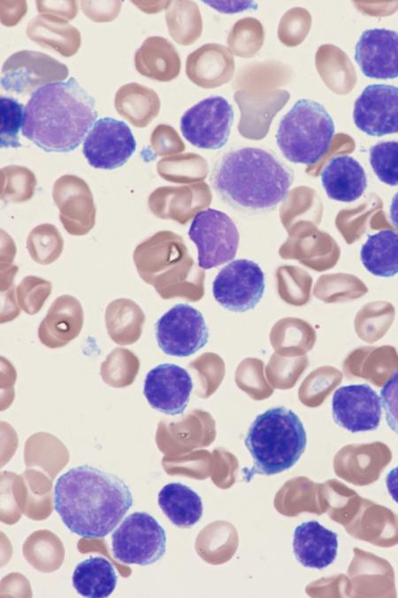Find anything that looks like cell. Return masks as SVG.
<instances>
[{
	"label": "cell",
	"instance_id": "cell-5",
	"mask_svg": "<svg viewBox=\"0 0 398 598\" xmlns=\"http://www.w3.org/2000/svg\"><path fill=\"white\" fill-rule=\"evenodd\" d=\"M334 133L333 120L325 106L302 98L281 118L276 144L287 160L310 166L327 152Z\"/></svg>",
	"mask_w": 398,
	"mask_h": 598
},
{
	"label": "cell",
	"instance_id": "cell-13",
	"mask_svg": "<svg viewBox=\"0 0 398 598\" xmlns=\"http://www.w3.org/2000/svg\"><path fill=\"white\" fill-rule=\"evenodd\" d=\"M381 413L380 397L366 384L341 386L333 395L334 422L352 433L376 430Z\"/></svg>",
	"mask_w": 398,
	"mask_h": 598
},
{
	"label": "cell",
	"instance_id": "cell-2",
	"mask_svg": "<svg viewBox=\"0 0 398 598\" xmlns=\"http://www.w3.org/2000/svg\"><path fill=\"white\" fill-rule=\"evenodd\" d=\"M210 184L232 207L245 213L273 210L288 194L293 171L269 151L233 148L215 163Z\"/></svg>",
	"mask_w": 398,
	"mask_h": 598
},
{
	"label": "cell",
	"instance_id": "cell-8",
	"mask_svg": "<svg viewBox=\"0 0 398 598\" xmlns=\"http://www.w3.org/2000/svg\"><path fill=\"white\" fill-rule=\"evenodd\" d=\"M233 109L221 96L206 97L187 110L180 118L183 136L197 148L218 150L229 138Z\"/></svg>",
	"mask_w": 398,
	"mask_h": 598
},
{
	"label": "cell",
	"instance_id": "cell-33",
	"mask_svg": "<svg viewBox=\"0 0 398 598\" xmlns=\"http://www.w3.org/2000/svg\"><path fill=\"white\" fill-rule=\"evenodd\" d=\"M36 7L41 14H52L66 20L73 19L77 13L75 1H36Z\"/></svg>",
	"mask_w": 398,
	"mask_h": 598
},
{
	"label": "cell",
	"instance_id": "cell-12",
	"mask_svg": "<svg viewBox=\"0 0 398 598\" xmlns=\"http://www.w3.org/2000/svg\"><path fill=\"white\" fill-rule=\"evenodd\" d=\"M136 149V141L128 125L104 117L95 122L83 141L82 152L88 164L100 169L123 166Z\"/></svg>",
	"mask_w": 398,
	"mask_h": 598
},
{
	"label": "cell",
	"instance_id": "cell-23",
	"mask_svg": "<svg viewBox=\"0 0 398 598\" xmlns=\"http://www.w3.org/2000/svg\"><path fill=\"white\" fill-rule=\"evenodd\" d=\"M114 105L118 113L137 128L146 127L157 116L160 108L157 94L136 82L121 86L116 92Z\"/></svg>",
	"mask_w": 398,
	"mask_h": 598
},
{
	"label": "cell",
	"instance_id": "cell-22",
	"mask_svg": "<svg viewBox=\"0 0 398 598\" xmlns=\"http://www.w3.org/2000/svg\"><path fill=\"white\" fill-rule=\"evenodd\" d=\"M158 505L168 519L176 526L189 528L203 516L200 496L181 483H169L158 493Z\"/></svg>",
	"mask_w": 398,
	"mask_h": 598
},
{
	"label": "cell",
	"instance_id": "cell-31",
	"mask_svg": "<svg viewBox=\"0 0 398 598\" xmlns=\"http://www.w3.org/2000/svg\"><path fill=\"white\" fill-rule=\"evenodd\" d=\"M380 399L387 423L389 428L398 435V370L383 385Z\"/></svg>",
	"mask_w": 398,
	"mask_h": 598
},
{
	"label": "cell",
	"instance_id": "cell-9",
	"mask_svg": "<svg viewBox=\"0 0 398 598\" xmlns=\"http://www.w3.org/2000/svg\"><path fill=\"white\" fill-rule=\"evenodd\" d=\"M156 338L166 354L187 357L208 342L209 330L203 314L194 307L180 303L173 306L156 322Z\"/></svg>",
	"mask_w": 398,
	"mask_h": 598
},
{
	"label": "cell",
	"instance_id": "cell-16",
	"mask_svg": "<svg viewBox=\"0 0 398 598\" xmlns=\"http://www.w3.org/2000/svg\"><path fill=\"white\" fill-rule=\"evenodd\" d=\"M355 60L366 77H398V32L386 28L364 30L356 44Z\"/></svg>",
	"mask_w": 398,
	"mask_h": 598
},
{
	"label": "cell",
	"instance_id": "cell-25",
	"mask_svg": "<svg viewBox=\"0 0 398 598\" xmlns=\"http://www.w3.org/2000/svg\"><path fill=\"white\" fill-rule=\"evenodd\" d=\"M360 260L374 276L390 277L398 274V232L383 229L369 235L361 247Z\"/></svg>",
	"mask_w": 398,
	"mask_h": 598
},
{
	"label": "cell",
	"instance_id": "cell-15",
	"mask_svg": "<svg viewBox=\"0 0 398 598\" xmlns=\"http://www.w3.org/2000/svg\"><path fill=\"white\" fill-rule=\"evenodd\" d=\"M192 389V378L185 369L172 363H163L148 372L143 394L152 408L176 415L186 409Z\"/></svg>",
	"mask_w": 398,
	"mask_h": 598
},
{
	"label": "cell",
	"instance_id": "cell-19",
	"mask_svg": "<svg viewBox=\"0 0 398 598\" xmlns=\"http://www.w3.org/2000/svg\"><path fill=\"white\" fill-rule=\"evenodd\" d=\"M135 69L142 75L169 82L180 74V59L174 46L162 36H149L135 51Z\"/></svg>",
	"mask_w": 398,
	"mask_h": 598
},
{
	"label": "cell",
	"instance_id": "cell-32",
	"mask_svg": "<svg viewBox=\"0 0 398 598\" xmlns=\"http://www.w3.org/2000/svg\"><path fill=\"white\" fill-rule=\"evenodd\" d=\"M80 4L84 13L96 22L112 20L118 16L121 7L120 1H81Z\"/></svg>",
	"mask_w": 398,
	"mask_h": 598
},
{
	"label": "cell",
	"instance_id": "cell-30",
	"mask_svg": "<svg viewBox=\"0 0 398 598\" xmlns=\"http://www.w3.org/2000/svg\"><path fill=\"white\" fill-rule=\"evenodd\" d=\"M2 192L4 197L13 199H27L34 192L35 178L26 167L19 166L6 167L1 171Z\"/></svg>",
	"mask_w": 398,
	"mask_h": 598
},
{
	"label": "cell",
	"instance_id": "cell-14",
	"mask_svg": "<svg viewBox=\"0 0 398 598\" xmlns=\"http://www.w3.org/2000/svg\"><path fill=\"white\" fill-rule=\"evenodd\" d=\"M355 125L368 136L398 133V87L370 84L354 104Z\"/></svg>",
	"mask_w": 398,
	"mask_h": 598
},
{
	"label": "cell",
	"instance_id": "cell-7",
	"mask_svg": "<svg viewBox=\"0 0 398 598\" xmlns=\"http://www.w3.org/2000/svg\"><path fill=\"white\" fill-rule=\"evenodd\" d=\"M198 252V265L212 268L232 260L237 252L240 234L236 224L224 212L207 208L199 211L188 229Z\"/></svg>",
	"mask_w": 398,
	"mask_h": 598
},
{
	"label": "cell",
	"instance_id": "cell-10",
	"mask_svg": "<svg viewBox=\"0 0 398 598\" xmlns=\"http://www.w3.org/2000/svg\"><path fill=\"white\" fill-rule=\"evenodd\" d=\"M265 289L264 274L253 260L238 259L222 268L212 284L214 299L225 308L245 312L256 307Z\"/></svg>",
	"mask_w": 398,
	"mask_h": 598
},
{
	"label": "cell",
	"instance_id": "cell-34",
	"mask_svg": "<svg viewBox=\"0 0 398 598\" xmlns=\"http://www.w3.org/2000/svg\"><path fill=\"white\" fill-rule=\"evenodd\" d=\"M8 6L1 4V21L5 26H13L24 16L27 12L25 1H4Z\"/></svg>",
	"mask_w": 398,
	"mask_h": 598
},
{
	"label": "cell",
	"instance_id": "cell-4",
	"mask_svg": "<svg viewBox=\"0 0 398 598\" xmlns=\"http://www.w3.org/2000/svg\"><path fill=\"white\" fill-rule=\"evenodd\" d=\"M244 443L254 460L250 475L269 476L287 470L297 462L305 450L307 436L294 411L276 407L255 418Z\"/></svg>",
	"mask_w": 398,
	"mask_h": 598
},
{
	"label": "cell",
	"instance_id": "cell-29",
	"mask_svg": "<svg viewBox=\"0 0 398 598\" xmlns=\"http://www.w3.org/2000/svg\"><path fill=\"white\" fill-rule=\"evenodd\" d=\"M24 106L17 100L1 97V147L18 148L21 146L19 142V131L22 128L24 120Z\"/></svg>",
	"mask_w": 398,
	"mask_h": 598
},
{
	"label": "cell",
	"instance_id": "cell-20",
	"mask_svg": "<svg viewBox=\"0 0 398 598\" xmlns=\"http://www.w3.org/2000/svg\"><path fill=\"white\" fill-rule=\"evenodd\" d=\"M27 35L40 46L52 49L64 57L74 55L81 43L80 33L68 20L46 13L28 22Z\"/></svg>",
	"mask_w": 398,
	"mask_h": 598
},
{
	"label": "cell",
	"instance_id": "cell-36",
	"mask_svg": "<svg viewBox=\"0 0 398 598\" xmlns=\"http://www.w3.org/2000/svg\"><path fill=\"white\" fill-rule=\"evenodd\" d=\"M386 485L389 495L398 504V466L387 474Z\"/></svg>",
	"mask_w": 398,
	"mask_h": 598
},
{
	"label": "cell",
	"instance_id": "cell-6",
	"mask_svg": "<svg viewBox=\"0 0 398 598\" xmlns=\"http://www.w3.org/2000/svg\"><path fill=\"white\" fill-rule=\"evenodd\" d=\"M165 550V532L147 512L130 514L111 535L112 555L125 564L145 566L155 563L163 557Z\"/></svg>",
	"mask_w": 398,
	"mask_h": 598
},
{
	"label": "cell",
	"instance_id": "cell-26",
	"mask_svg": "<svg viewBox=\"0 0 398 598\" xmlns=\"http://www.w3.org/2000/svg\"><path fill=\"white\" fill-rule=\"evenodd\" d=\"M214 44H205L188 55L186 64V73L188 77L196 85L203 88H213L214 76L220 68L228 70L229 68L221 67V62L232 59L229 56L224 59L214 58L217 52H214ZM218 75V74H217Z\"/></svg>",
	"mask_w": 398,
	"mask_h": 598
},
{
	"label": "cell",
	"instance_id": "cell-18",
	"mask_svg": "<svg viewBox=\"0 0 398 598\" xmlns=\"http://www.w3.org/2000/svg\"><path fill=\"white\" fill-rule=\"evenodd\" d=\"M321 182L327 196L341 202L356 200L367 188L364 167L348 155L332 158L321 172Z\"/></svg>",
	"mask_w": 398,
	"mask_h": 598
},
{
	"label": "cell",
	"instance_id": "cell-28",
	"mask_svg": "<svg viewBox=\"0 0 398 598\" xmlns=\"http://www.w3.org/2000/svg\"><path fill=\"white\" fill-rule=\"evenodd\" d=\"M370 163L379 181L398 185V141H382L371 146Z\"/></svg>",
	"mask_w": 398,
	"mask_h": 598
},
{
	"label": "cell",
	"instance_id": "cell-17",
	"mask_svg": "<svg viewBox=\"0 0 398 598\" xmlns=\"http://www.w3.org/2000/svg\"><path fill=\"white\" fill-rule=\"evenodd\" d=\"M293 551L302 566L321 570L335 560L338 536L316 520L306 521L294 531Z\"/></svg>",
	"mask_w": 398,
	"mask_h": 598
},
{
	"label": "cell",
	"instance_id": "cell-37",
	"mask_svg": "<svg viewBox=\"0 0 398 598\" xmlns=\"http://www.w3.org/2000/svg\"><path fill=\"white\" fill-rule=\"evenodd\" d=\"M389 217L395 228L398 229V192L394 196L389 210Z\"/></svg>",
	"mask_w": 398,
	"mask_h": 598
},
{
	"label": "cell",
	"instance_id": "cell-35",
	"mask_svg": "<svg viewBox=\"0 0 398 598\" xmlns=\"http://www.w3.org/2000/svg\"><path fill=\"white\" fill-rule=\"evenodd\" d=\"M213 9L226 13L239 12L249 9L256 10L257 4L253 1H203Z\"/></svg>",
	"mask_w": 398,
	"mask_h": 598
},
{
	"label": "cell",
	"instance_id": "cell-11",
	"mask_svg": "<svg viewBox=\"0 0 398 598\" xmlns=\"http://www.w3.org/2000/svg\"><path fill=\"white\" fill-rule=\"evenodd\" d=\"M67 66L52 57L35 50H19L4 63L1 85L17 94H27L37 87L63 82L67 78Z\"/></svg>",
	"mask_w": 398,
	"mask_h": 598
},
{
	"label": "cell",
	"instance_id": "cell-24",
	"mask_svg": "<svg viewBox=\"0 0 398 598\" xmlns=\"http://www.w3.org/2000/svg\"><path fill=\"white\" fill-rule=\"evenodd\" d=\"M73 586L84 597H108L115 590L118 577L112 564L103 556L80 562L73 573Z\"/></svg>",
	"mask_w": 398,
	"mask_h": 598
},
{
	"label": "cell",
	"instance_id": "cell-3",
	"mask_svg": "<svg viewBox=\"0 0 398 598\" xmlns=\"http://www.w3.org/2000/svg\"><path fill=\"white\" fill-rule=\"evenodd\" d=\"M24 109L22 135L47 152L77 148L97 118L95 99L74 77L38 88Z\"/></svg>",
	"mask_w": 398,
	"mask_h": 598
},
{
	"label": "cell",
	"instance_id": "cell-1",
	"mask_svg": "<svg viewBox=\"0 0 398 598\" xmlns=\"http://www.w3.org/2000/svg\"><path fill=\"white\" fill-rule=\"evenodd\" d=\"M133 504L118 476L85 464L62 474L54 485V509L64 524L86 539L111 533Z\"/></svg>",
	"mask_w": 398,
	"mask_h": 598
},
{
	"label": "cell",
	"instance_id": "cell-27",
	"mask_svg": "<svg viewBox=\"0 0 398 598\" xmlns=\"http://www.w3.org/2000/svg\"><path fill=\"white\" fill-rule=\"evenodd\" d=\"M166 21L171 35L181 44L191 43L201 31L196 5L189 2L173 3L167 10Z\"/></svg>",
	"mask_w": 398,
	"mask_h": 598
},
{
	"label": "cell",
	"instance_id": "cell-21",
	"mask_svg": "<svg viewBox=\"0 0 398 598\" xmlns=\"http://www.w3.org/2000/svg\"><path fill=\"white\" fill-rule=\"evenodd\" d=\"M65 300L66 296L57 299L40 326L39 338L50 347L66 345L80 331L82 324L80 306L75 299L71 297L68 307L65 308Z\"/></svg>",
	"mask_w": 398,
	"mask_h": 598
}]
</instances>
